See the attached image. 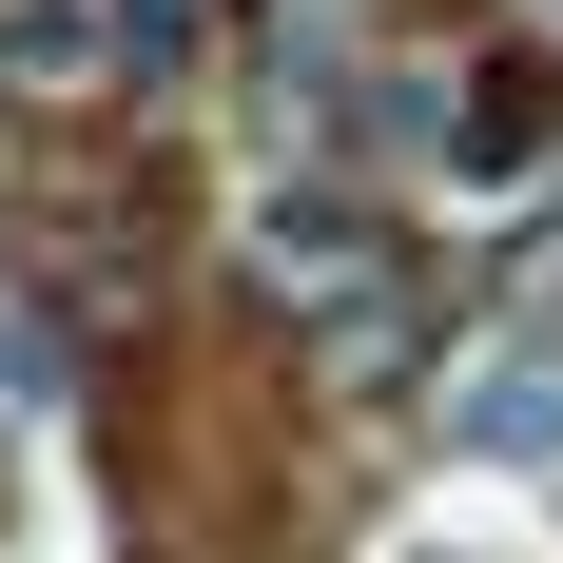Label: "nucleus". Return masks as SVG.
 <instances>
[{
  "label": "nucleus",
  "mask_w": 563,
  "mask_h": 563,
  "mask_svg": "<svg viewBox=\"0 0 563 563\" xmlns=\"http://www.w3.org/2000/svg\"><path fill=\"white\" fill-rule=\"evenodd\" d=\"M466 448L486 466H563V369H486L466 389Z\"/></svg>",
  "instance_id": "nucleus-1"
},
{
  "label": "nucleus",
  "mask_w": 563,
  "mask_h": 563,
  "mask_svg": "<svg viewBox=\"0 0 563 563\" xmlns=\"http://www.w3.org/2000/svg\"><path fill=\"white\" fill-rule=\"evenodd\" d=\"M0 408H58V331L40 311H0Z\"/></svg>",
  "instance_id": "nucleus-2"
},
{
  "label": "nucleus",
  "mask_w": 563,
  "mask_h": 563,
  "mask_svg": "<svg viewBox=\"0 0 563 563\" xmlns=\"http://www.w3.org/2000/svg\"><path fill=\"white\" fill-rule=\"evenodd\" d=\"M544 20H563V0H544Z\"/></svg>",
  "instance_id": "nucleus-3"
}]
</instances>
